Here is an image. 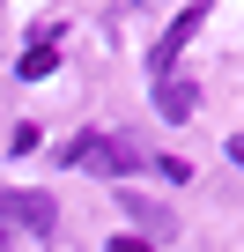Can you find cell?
<instances>
[{
	"instance_id": "1",
	"label": "cell",
	"mask_w": 244,
	"mask_h": 252,
	"mask_svg": "<svg viewBox=\"0 0 244 252\" xmlns=\"http://www.w3.org/2000/svg\"><path fill=\"white\" fill-rule=\"evenodd\" d=\"M81 171H96V178H126L134 171V156H126V141H104V134H81L74 149H67Z\"/></svg>"
},
{
	"instance_id": "7",
	"label": "cell",
	"mask_w": 244,
	"mask_h": 252,
	"mask_svg": "<svg viewBox=\"0 0 244 252\" xmlns=\"http://www.w3.org/2000/svg\"><path fill=\"white\" fill-rule=\"evenodd\" d=\"M0 245H8V230H0Z\"/></svg>"
},
{
	"instance_id": "3",
	"label": "cell",
	"mask_w": 244,
	"mask_h": 252,
	"mask_svg": "<svg viewBox=\"0 0 244 252\" xmlns=\"http://www.w3.org/2000/svg\"><path fill=\"white\" fill-rule=\"evenodd\" d=\"M200 23H207V8H185L170 30H163V45H156V74L170 82V67H178V52H185V37H200Z\"/></svg>"
},
{
	"instance_id": "5",
	"label": "cell",
	"mask_w": 244,
	"mask_h": 252,
	"mask_svg": "<svg viewBox=\"0 0 244 252\" xmlns=\"http://www.w3.org/2000/svg\"><path fill=\"white\" fill-rule=\"evenodd\" d=\"M52 67H59V45H52V37H37V45L23 52V82H45Z\"/></svg>"
},
{
	"instance_id": "2",
	"label": "cell",
	"mask_w": 244,
	"mask_h": 252,
	"mask_svg": "<svg viewBox=\"0 0 244 252\" xmlns=\"http://www.w3.org/2000/svg\"><path fill=\"white\" fill-rule=\"evenodd\" d=\"M0 222H30V230H52V222H59V208H52L45 193H0Z\"/></svg>"
},
{
	"instance_id": "6",
	"label": "cell",
	"mask_w": 244,
	"mask_h": 252,
	"mask_svg": "<svg viewBox=\"0 0 244 252\" xmlns=\"http://www.w3.org/2000/svg\"><path fill=\"white\" fill-rule=\"evenodd\" d=\"M111 252H148V245L141 237H111Z\"/></svg>"
},
{
	"instance_id": "4",
	"label": "cell",
	"mask_w": 244,
	"mask_h": 252,
	"mask_svg": "<svg viewBox=\"0 0 244 252\" xmlns=\"http://www.w3.org/2000/svg\"><path fill=\"white\" fill-rule=\"evenodd\" d=\"M192 104H200V89H192V82H163V89H156V111H163V119H185Z\"/></svg>"
}]
</instances>
